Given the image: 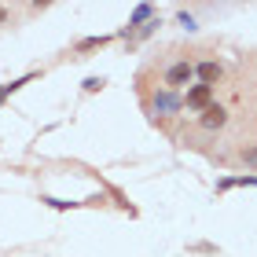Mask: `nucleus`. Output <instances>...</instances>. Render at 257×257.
I'll return each instance as SVG.
<instances>
[{
	"label": "nucleus",
	"instance_id": "f257e3e1",
	"mask_svg": "<svg viewBox=\"0 0 257 257\" xmlns=\"http://www.w3.org/2000/svg\"><path fill=\"white\" fill-rule=\"evenodd\" d=\"M191 81H195V63H188V59H180V63H173L169 70H166V88L169 92H188L191 88Z\"/></svg>",
	"mask_w": 257,
	"mask_h": 257
},
{
	"label": "nucleus",
	"instance_id": "0eeeda50",
	"mask_svg": "<svg viewBox=\"0 0 257 257\" xmlns=\"http://www.w3.org/2000/svg\"><path fill=\"white\" fill-rule=\"evenodd\" d=\"M33 77H37V74H22V77H15V81H8V85H0V103H4V99L11 96V92H19L22 85H30Z\"/></svg>",
	"mask_w": 257,
	"mask_h": 257
},
{
	"label": "nucleus",
	"instance_id": "9b49d317",
	"mask_svg": "<svg viewBox=\"0 0 257 257\" xmlns=\"http://www.w3.org/2000/svg\"><path fill=\"white\" fill-rule=\"evenodd\" d=\"M242 162L257 169V144H253V147H242Z\"/></svg>",
	"mask_w": 257,
	"mask_h": 257
},
{
	"label": "nucleus",
	"instance_id": "7ed1b4c3",
	"mask_svg": "<svg viewBox=\"0 0 257 257\" xmlns=\"http://www.w3.org/2000/svg\"><path fill=\"white\" fill-rule=\"evenodd\" d=\"M198 125H202L206 133H217V128L228 125V110L220 107V103H209V107L202 110V118H198Z\"/></svg>",
	"mask_w": 257,
	"mask_h": 257
},
{
	"label": "nucleus",
	"instance_id": "ddd939ff",
	"mask_svg": "<svg viewBox=\"0 0 257 257\" xmlns=\"http://www.w3.org/2000/svg\"><path fill=\"white\" fill-rule=\"evenodd\" d=\"M231 188H235L231 177H220V180H217V195H224V191H231Z\"/></svg>",
	"mask_w": 257,
	"mask_h": 257
},
{
	"label": "nucleus",
	"instance_id": "39448f33",
	"mask_svg": "<svg viewBox=\"0 0 257 257\" xmlns=\"http://www.w3.org/2000/svg\"><path fill=\"white\" fill-rule=\"evenodd\" d=\"M220 74H224V66L213 63V59H202V63H195V77H198V85H217Z\"/></svg>",
	"mask_w": 257,
	"mask_h": 257
},
{
	"label": "nucleus",
	"instance_id": "9d476101",
	"mask_svg": "<svg viewBox=\"0 0 257 257\" xmlns=\"http://www.w3.org/2000/svg\"><path fill=\"white\" fill-rule=\"evenodd\" d=\"M81 85H85V92H99L103 85H107V81H103V77H85Z\"/></svg>",
	"mask_w": 257,
	"mask_h": 257
},
{
	"label": "nucleus",
	"instance_id": "1a4fd4ad",
	"mask_svg": "<svg viewBox=\"0 0 257 257\" xmlns=\"http://www.w3.org/2000/svg\"><path fill=\"white\" fill-rule=\"evenodd\" d=\"M158 26H162V19H151V22H147L144 30H136V37H151V33H155ZM136 37H133V41H136Z\"/></svg>",
	"mask_w": 257,
	"mask_h": 257
},
{
	"label": "nucleus",
	"instance_id": "4468645a",
	"mask_svg": "<svg viewBox=\"0 0 257 257\" xmlns=\"http://www.w3.org/2000/svg\"><path fill=\"white\" fill-rule=\"evenodd\" d=\"M4 22H8V8L0 4V26H4Z\"/></svg>",
	"mask_w": 257,
	"mask_h": 257
},
{
	"label": "nucleus",
	"instance_id": "20e7f679",
	"mask_svg": "<svg viewBox=\"0 0 257 257\" xmlns=\"http://www.w3.org/2000/svg\"><path fill=\"white\" fill-rule=\"evenodd\" d=\"M155 110L158 114H177V110H184V96L180 92H169V88H158L155 92Z\"/></svg>",
	"mask_w": 257,
	"mask_h": 257
},
{
	"label": "nucleus",
	"instance_id": "f03ea898",
	"mask_svg": "<svg viewBox=\"0 0 257 257\" xmlns=\"http://www.w3.org/2000/svg\"><path fill=\"white\" fill-rule=\"evenodd\" d=\"M209 103H213V85H198V81H195V85L184 92V107H188V110H198V114H202Z\"/></svg>",
	"mask_w": 257,
	"mask_h": 257
},
{
	"label": "nucleus",
	"instance_id": "423d86ee",
	"mask_svg": "<svg viewBox=\"0 0 257 257\" xmlns=\"http://www.w3.org/2000/svg\"><path fill=\"white\" fill-rule=\"evenodd\" d=\"M114 37L110 33H99V37H81L77 41V52H96V48H103V44H110Z\"/></svg>",
	"mask_w": 257,
	"mask_h": 257
},
{
	"label": "nucleus",
	"instance_id": "6e6552de",
	"mask_svg": "<svg viewBox=\"0 0 257 257\" xmlns=\"http://www.w3.org/2000/svg\"><path fill=\"white\" fill-rule=\"evenodd\" d=\"M177 22H180V26L188 30V33H195V30H198V22H195L191 11H177Z\"/></svg>",
	"mask_w": 257,
	"mask_h": 257
},
{
	"label": "nucleus",
	"instance_id": "f8f14e48",
	"mask_svg": "<svg viewBox=\"0 0 257 257\" xmlns=\"http://www.w3.org/2000/svg\"><path fill=\"white\" fill-rule=\"evenodd\" d=\"M235 188H257V177H231Z\"/></svg>",
	"mask_w": 257,
	"mask_h": 257
}]
</instances>
